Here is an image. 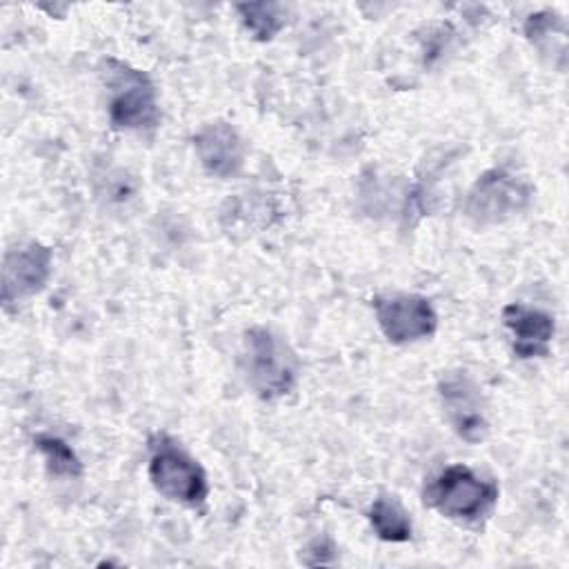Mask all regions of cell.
Here are the masks:
<instances>
[{"mask_svg": "<svg viewBox=\"0 0 569 569\" xmlns=\"http://www.w3.org/2000/svg\"><path fill=\"white\" fill-rule=\"evenodd\" d=\"M422 500L447 520L471 527L480 525L493 511L498 485L480 478L467 465H449L429 478Z\"/></svg>", "mask_w": 569, "mask_h": 569, "instance_id": "6da1fadb", "label": "cell"}, {"mask_svg": "<svg viewBox=\"0 0 569 569\" xmlns=\"http://www.w3.org/2000/svg\"><path fill=\"white\" fill-rule=\"evenodd\" d=\"M242 373L262 400H278L298 385L300 362L289 342L267 327H251L242 338Z\"/></svg>", "mask_w": 569, "mask_h": 569, "instance_id": "7a4b0ae2", "label": "cell"}, {"mask_svg": "<svg viewBox=\"0 0 569 569\" xmlns=\"http://www.w3.org/2000/svg\"><path fill=\"white\" fill-rule=\"evenodd\" d=\"M102 78L109 91V120L118 129L151 131L160 122V104L151 78L116 58L104 60Z\"/></svg>", "mask_w": 569, "mask_h": 569, "instance_id": "3957f363", "label": "cell"}, {"mask_svg": "<svg viewBox=\"0 0 569 569\" xmlns=\"http://www.w3.org/2000/svg\"><path fill=\"white\" fill-rule=\"evenodd\" d=\"M149 480L158 493L184 507H200L209 493L204 469L169 436L151 440Z\"/></svg>", "mask_w": 569, "mask_h": 569, "instance_id": "277c9868", "label": "cell"}, {"mask_svg": "<svg viewBox=\"0 0 569 569\" xmlns=\"http://www.w3.org/2000/svg\"><path fill=\"white\" fill-rule=\"evenodd\" d=\"M531 198L533 189L527 180L496 167L478 176V180L465 196L462 211L473 224L489 227L500 224L525 211Z\"/></svg>", "mask_w": 569, "mask_h": 569, "instance_id": "5b68a950", "label": "cell"}, {"mask_svg": "<svg viewBox=\"0 0 569 569\" xmlns=\"http://www.w3.org/2000/svg\"><path fill=\"white\" fill-rule=\"evenodd\" d=\"M373 313L380 331L393 345L425 340L438 329V313L433 305L418 293L376 296Z\"/></svg>", "mask_w": 569, "mask_h": 569, "instance_id": "8992f818", "label": "cell"}, {"mask_svg": "<svg viewBox=\"0 0 569 569\" xmlns=\"http://www.w3.org/2000/svg\"><path fill=\"white\" fill-rule=\"evenodd\" d=\"M438 396L447 422L469 445H478L489 433L487 420V405L482 398V389L476 380L465 371H451L440 378Z\"/></svg>", "mask_w": 569, "mask_h": 569, "instance_id": "52a82bcc", "label": "cell"}, {"mask_svg": "<svg viewBox=\"0 0 569 569\" xmlns=\"http://www.w3.org/2000/svg\"><path fill=\"white\" fill-rule=\"evenodd\" d=\"M53 253L42 242H22L4 251L2 258V307L11 311L24 298L40 293L51 276Z\"/></svg>", "mask_w": 569, "mask_h": 569, "instance_id": "ba28073f", "label": "cell"}, {"mask_svg": "<svg viewBox=\"0 0 569 569\" xmlns=\"http://www.w3.org/2000/svg\"><path fill=\"white\" fill-rule=\"evenodd\" d=\"M193 149L200 164L218 178H233L240 173L247 156L244 140L224 120L202 124L193 136Z\"/></svg>", "mask_w": 569, "mask_h": 569, "instance_id": "9c48e42d", "label": "cell"}, {"mask_svg": "<svg viewBox=\"0 0 569 569\" xmlns=\"http://www.w3.org/2000/svg\"><path fill=\"white\" fill-rule=\"evenodd\" d=\"M502 322L511 336V347L518 358H545L556 333L553 316L527 305H507Z\"/></svg>", "mask_w": 569, "mask_h": 569, "instance_id": "30bf717a", "label": "cell"}, {"mask_svg": "<svg viewBox=\"0 0 569 569\" xmlns=\"http://www.w3.org/2000/svg\"><path fill=\"white\" fill-rule=\"evenodd\" d=\"M369 525L385 542H407L413 533L407 509L393 496H378L369 507Z\"/></svg>", "mask_w": 569, "mask_h": 569, "instance_id": "8fae6325", "label": "cell"}, {"mask_svg": "<svg viewBox=\"0 0 569 569\" xmlns=\"http://www.w3.org/2000/svg\"><path fill=\"white\" fill-rule=\"evenodd\" d=\"M33 445L40 451V456L44 458L47 471L51 476L69 478V480L82 476V462H80L78 453L62 438H58L53 433H38L33 438Z\"/></svg>", "mask_w": 569, "mask_h": 569, "instance_id": "7c38bea8", "label": "cell"}, {"mask_svg": "<svg viewBox=\"0 0 569 569\" xmlns=\"http://www.w3.org/2000/svg\"><path fill=\"white\" fill-rule=\"evenodd\" d=\"M236 9L256 40H271L284 27V9L276 2H244Z\"/></svg>", "mask_w": 569, "mask_h": 569, "instance_id": "4fadbf2b", "label": "cell"}, {"mask_svg": "<svg viewBox=\"0 0 569 569\" xmlns=\"http://www.w3.org/2000/svg\"><path fill=\"white\" fill-rule=\"evenodd\" d=\"M525 36L531 44H536L538 49H547L549 40L553 51L558 49V56L565 58V38H567V27L565 20L556 13V11H538L531 13L525 22Z\"/></svg>", "mask_w": 569, "mask_h": 569, "instance_id": "5bb4252c", "label": "cell"}, {"mask_svg": "<svg viewBox=\"0 0 569 569\" xmlns=\"http://www.w3.org/2000/svg\"><path fill=\"white\" fill-rule=\"evenodd\" d=\"M302 562L309 565V567H316V565H333V562H336V545L331 542V538L322 536V538L311 540V542L307 545V549H305Z\"/></svg>", "mask_w": 569, "mask_h": 569, "instance_id": "9a60e30c", "label": "cell"}]
</instances>
